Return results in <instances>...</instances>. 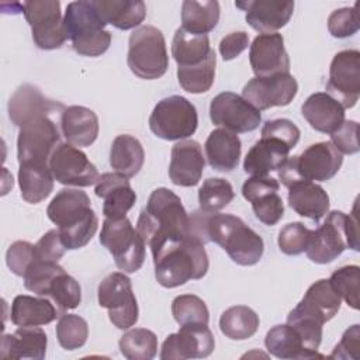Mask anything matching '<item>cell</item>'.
<instances>
[{
	"label": "cell",
	"mask_w": 360,
	"mask_h": 360,
	"mask_svg": "<svg viewBox=\"0 0 360 360\" xmlns=\"http://www.w3.org/2000/svg\"><path fill=\"white\" fill-rule=\"evenodd\" d=\"M48 218L58 226L66 249L86 246L98 228V218L89 195L79 188H62L46 208Z\"/></svg>",
	"instance_id": "cell-3"
},
{
	"label": "cell",
	"mask_w": 360,
	"mask_h": 360,
	"mask_svg": "<svg viewBox=\"0 0 360 360\" xmlns=\"http://www.w3.org/2000/svg\"><path fill=\"white\" fill-rule=\"evenodd\" d=\"M145 162L142 143L132 135H118L110 149V166L114 172L125 177H134L139 173Z\"/></svg>",
	"instance_id": "cell-35"
},
{
	"label": "cell",
	"mask_w": 360,
	"mask_h": 360,
	"mask_svg": "<svg viewBox=\"0 0 360 360\" xmlns=\"http://www.w3.org/2000/svg\"><path fill=\"white\" fill-rule=\"evenodd\" d=\"M66 246L62 242L60 233L58 229H51L41 236L35 243V256L39 260L45 262H59L66 252Z\"/></svg>",
	"instance_id": "cell-54"
},
{
	"label": "cell",
	"mask_w": 360,
	"mask_h": 360,
	"mask_svg": "<svg viewBox=\"0 0 360 360\" xmlns=\"http://www.w3.org/2000/svg\"><path fill=\"white\" fill-rule=\"evenodd\" d=\"M45 297H48L63 315L68 309H75L82 301L80 284L65 270L59 273L49 284Z\"/></svg>",
	"instance_id": "cell-41"
},
{
	"label": "cell",
	"mask_w": 360,
	"mask_h": 360,
	"mask_svg": "<svg viewBox=\"0 0 360 360\" xmlns=\"http://www.w3.org/2000/svg\"><path fill=\"white\" fill-rule=\"evenodd\" d=\"M249 62L256 77H269L290 72V58L284 38L278 32L259 34L249 49Z\"/></svg>",
	"instance_id": "cell-19"
},
{
	"label": "cell",
	"mask_w": 360,
	"mask_h": 360,
	"mask_svg": "<svg viewBox=\"0 0 360 360\" xmlns=\"http://www.w3.org/2000/svg\"><path fill=\"white\" fill-rule=\"evenodd\" d=\"M197 125V110L183 96L162 98L149 117L150 131L165 141H183L195 132Z\"/></svg>",
	"instance_id": "cell-11"
},
{
	"label": "cell",
	"mask_w": 360,
	"mask_h": 360,
	"mask_svg": "<svg viewBox=\"0 0 360 360\" xmlns=\"http://www.w3.org/2000/svg\"><path fill=\"white\" fill-rule=\"evenodd\" d=\"M214 335L205 323H187L181 325L179 332L165 339L160 359H202L208 357L214 352Z\"/></svg>",
	"instance_id": "cell-18"
},
{
	"label": "cell",
	"mask_w": 360,
	"mask_h": 360,
	"mask_svg": "<svg viewBox=\"0 0 360 360\" xmlns=\"http://www.w3.org/2000/svg\"><path fill=\"white\" fill-rule=\"evenodd\" d=\"M65 105L59 101L45 97L41 90L32 84L20 86L8 100V117L15 127H20L30 117L39 112L63 114Z\"/></svg>",
	"instance_id": "cell-23"
},
{
	"label": "cell",
	"mask_w": 360,
	"mask_h": 360,
	"mask_svg": "<svg viewBox=\"0 0 360 360\" xmlns=\"http://www.w3.org/2000/svg\"><path fill=\"white\" fill-rule=\"evenodd\" d=\"M53 174L49 163L22 162L18 169V184L21 197L28 204L44 201L53 190Z\"/></svg>",
	"instance_id": "cell-31"
},
{
	"label": "cell",
	"mask_w": 360,
	"mask_h": 360,
	"mask_svg": "<svg viewBox=\"0 0 360 360\" xmlns=\"http://www.w3.org/2000/svg\"><path fill=\"white\" fill-rule=\"evenodd\" d=\"M96 195L103 198V214L105 218H122L134 207L136 194L128 177L114 173H103L96 183Z\"/></svg>",
	"instance_id": "cell-22"
},
{
	"label": "cell",
	"mask_w": 360,
	"mask_h": 360,
	"mask_svg": "<svg viewBox=\"0 0 360 360\" xmlns=\"http://www.w3.org/2000/svg\"><path fill=\"white\" fill-rule=\"evenodd\" d=\"M356 207L352 215L342 211H330L322 225L311 229L309 242L305 249L308 259L318 264L333 262L345 249L359 250Z\"/></svg>",
	"instance_id": "cell-5"
},
{
	"label": "cell",
	"mask_w": 360,
	"mask_h": 360,
	"mask_svg": "<svg viewBox=\"0 0 360 360\" xmlns=\"http://www.w3.org/2000/svg\"><path fill=\"white\" fill-rule=\"evenodd\" d=\"M298 91V83L290 73L253 77L242 89V97L259 111L288 105Z\"/></svg>",
	"instance_id": "cell-17"
},
{
	"label": "cell",
	"mask_w": 360,
	"mask_h": 360,
	"mask_svg": "<svg viewBox=\"0 0 360 360\" xmlns=\"http://www.w3.org/2000/svg\"><path fill=\"white\" fill-rule=\"evenodd\" d=\"M62 114L39 112L25 120L18 128L17 158L22 162L49 163L53 150L62 143L60 118Z\"/></svg>",
	"instance_id": "cell-8"
},
{
	"label": "cell",
	"mask_w": 360,
	"mask_h": 360,
	"mask_svg": "<svg viewBox=\"0 0 360 360\" xmlns=\"http://www.w3.org/2000/svg\"><path fill=\"white\" fill-rule=\"evenodd\" d=\"M290 150L283 142L262 136L246 153L243 170L250 176H267L269 172L277 170L285 162Z\"/></svg>",
	"instance_id": "cell-29"
},
{
	"label": "cell",
	"mask_w": 360,
	"mask_h": 360,
	"mask_svg": "<svg viewBox=\"0 0 360 360\" xmlns=\"http://www.w3.org/2000/svg\"><path fill=\"white\" fill-rule=\"evenodd\" d=\"M302 117L318 132L333 134L345 122V108L326 91L311 94L301 107Z\"/></svg>",
	"instance_id": "cell-24"
},
{
	"label": "cell",
	"mask_w": 360,
	"mask_h": 360,
	"mask_svg": "<svg viewBox=\"0 0 360 360\" xmlns=\"http://www.w3.org/2000/svg\"><path fill=\"white\" fill-rule=\"evenodd\" d=\"M100 243L112 255L115 266L124 273L138 271L146 256V243L127 217L105 218Z\"/></svg>",
	"instance_id": "cell-10"
},
{
	"label": "cell",
	"mask_w": 360,
	"mask_h": 360,
	"mask_svg": "<svg viewBox=\"0 0 360 360\" xmlns=\"http://www.w3.org/2000/svg\"><path fill=\"white\" fill-rule=\"evenodd\" d=\"M96 112L83 105L66 107L60 117V131L68 143L76 148L90 146L98 136Z\"/></svg>",
	"instance_id": "cell-26"
},
{
	"label": "cell",
	"mask_w": 360,
	"mask_h": 360,
	"mask_svg": "<svg viewBox=\"0 0 360 360\" xmlns=\"http://www.w3.org/2000/svg\"><path fill=\"white\" fill-rule=\"evenodd\" d=\"M188 222L180 197L166 187H159L150 193L139 212L136 231L150 250H155L167 240L188 235Z\"/></svg>",
	"instance_id": "cell-2"
},
{
	"label": "cell",
	"mask_w": 360,
	"mask_h": 360,
	"mask_svg": "<svg viewBox=\"0 0 360 360\" xmlns=\"http://www.w3.org/2000/svg\"><path fill=\"white\" fill-rule=\"evenodd\" d=\"M360 28L357 4L353 7L338 8L328 17V30L335 38H347L354 35Z\"/></svg>",
	"instance_id": "cell-49"
},
{
	"label": "cell",
	"mask_w": 360,
	"mask_h": 360,
	"mask_svg": "<svg viewBox=\"0 0 360 360\" xmlns=\"http://www.w3.org/2000/svg\"><path fill=\"white\" fill-rule=\"evenodd\" d=\"M288 204L298 215L319 222L329 211V195L319 184L304 180L288 187Z\"/></svg>",
	"instance_id": "cell-30"
},
{
	"label": "cell",
	"mask_w": 360,
	"mask_h": 360,
	"mask_svg": "<svg viewBox=\"0 0 360 360\" xmlns=\"http://www.w3.org/2000/svg\"><path fill=\"white\" fill-rule=\"evenodd\" d=\"M211 51L208 35H195L187 32L181 27L176 30L172 42V56L179 68H187L202 62Z\"/></svg>",
	"instance_id": "cell-37"
},
{
	"label": "cell",
	"mask_w": 360,
	"mask_h": 360,
	"mask_svg": "<svg viewBox=\"0 0 360 360\" xmlns=\"http://www.w3.org/2000/svg\"><path fill=\"white\" fill-rule=\"evenodd\" d=\"M219 11L217 0H184L181 4V28L195 35H207L217 27Z\"/></svg>",
	"instance_id": "cell-36"
},
{
	"label": "cell",
	"mask_w": 360,
	"mask_h": 360,
	"mask_svg": "<svg viewBox=\"0 0 360 360\" xmlns=\"http://www.w3.org/2000/svg\"><path fill=\"white\" fill-rule=\"evenodd\" d=\"M215 65L217 56L215 52L211 53L200 63L187 66V68H177V80L183 90L191 94H201L211 89L215 79Z\"/></svg>",
	"instance_id": "cell-39"
},
{
	"label": "cell",
	"mask_w": 360,
	"mask_h": 360,
	"mask_svg": "<svg viewBox=\"0 0 360 360\" xmlns=\"http://www.w3.org/2000/svg\"><path fill=\"white\" fill-rule=\"evenodd\" d=\"M63 24L68 39H70L73 49L79 55L96 58L110 48L111 32L105 30L107 24L93 6V1L79 0L69 3Z\"/></svg>",
	"instance_id": "cell-6"
},
{
	"label": "cell",
	"mask_w": 360,
	"mask_h": 360,
	"mask_svg": "<svg viewBox=\"0 0 360 360\" xmlns=\"http://www.w3.org/2000/svg\"><path fill=\"white\" fill-rule=\"evenodd\" d=\"M22 13L31 27L32 39L39 49H58L68 39L58 0L25 1Z\"/></svg>",
	"instance_id": "cell-13"
},
{
	"label": "cell",
	"mask_w": 360,
	"mask_h": 360,
	"mask_svg": "<svg viewBox=\"0 0 360 360\" xmlns=\"http://www.w3.org/2000/svg\"><path fill=\"white\" fill-rule=\"evenodd\" d=\"M56 338L65 350L80 349L89 338L87 321L76 314L60 315L56 325Z\"/></svg>",
	"instance_id": "cell-43"
},
{
	"label": "cell",
	"mask_w": 360,
	"mask_h": 360,
	"mask_svg": "<svg viewBox=\"0 0 360 360\" xmlns=\"http://www.w3.org/2000/svg\"><path fill=\"white\" fill-rule=\"evenodd\" d=\"M63 270L65 269L56 262H45L35 257L22 276L24 287L38 295L45 297L51 281Z\"/></svg>",
	"instance_id": "cell-46"
},
{
	"label": "cell",
	"mask_w": 360,
	"mask_h": 360,
	"mask_svg": "<svg viewBox=\"0 0 360 360\" xmlns=\"http://www.w3.org/2000/svg\"><path fill=\"white\" fill-rule=\"evenodd\" d=\"M329 283L336 291V294L343 300L350 308L359 309V284H360V267L356 264L342 266L335 270Z\"/></svg>",
	"instance_id": "cell-44"
},
{
	"label": "cell",
	"mask_w": 360,
	"mask_h": 360,
	"mask_svg": "<svg viewBox=\"0 0 360 360\" xmlns=\"http://www.w3.org/2000/svg\"><path fill=\"white\" fill-rule=\"evenodd\" d=\"M235 197L232 184L221 177H210L204 180L198 190L200 210L215 214L225 208Z\"/></svg>",
	"instance_id": "cell-42"
},
{
	"label": "cell",
	"mask_w": 360,
	"mask_h": 360,
	"mask_svg": "<svg viewBox=\"0 0 360 360\" xmlns=\"http://www.w3.org/2000/svg\"><path fill=\"white\" fill-rule=\"evenodd\" d=\"M56 305L48 298L17 295L11 304L10 318L15 326H41L59 316Z\"/></svg>",
	"instance_id": "cell-33"
},
{
	"label": "cell",
	"mask_w": 360,
	"mask_h": 360,
	"mask_svg": "<svg viewBox=\"0 0 360 360\" xmlns=\"http://www.w3.org/2000/svg\"><path fill=\"white\" fill-rule=\"evenodd\" d=\"M311 229L301 222H290L278 232L277 243L280 250L288 256H297L305 252L309 242Z\"/></svg>",
	"instance_id": "cell-47"
},
{
	"label": "cell",
	"mask_w": 360,
	"mask_h": 360,
	"mask_svg": "<svg viewBox=\"0 0 360 360\" xmlns=\"http://www.w3.org/2000/svg\"><path fill=\"white\" fill-rule=\"evenodd\" d=\"M256 218L264 225H276L284 215V204L278 191L266 193L250 201Z\"/></svg>",
	"instance_id": "cell-50"
},
{
	"label": "cell",
	"mask_w": 360,
	"mask_h": 360,
	"mask_svg": "<svg viewBox=\"0 0 360 360\" xmlns=\"http://www.w3.org/2000/svg\"><path fill=\"white\" fill-rule=\"evenodd\" d=\"M205 166L202 148L197 141H179L172 148L169 177L173 184L181 187L197 186Z\"/></svg>",
	"instance_id": "cell-20"
},
{
	"label": "cell",
	"mask_w": 360,
	"mask_h": 360,
	"mask_svg": "<svg viewBox=\"0 0 360 360\" xmlns=\"http://www.w3.org/2000/svg\"><path fill=\"white\" fill-rule=\"evenodd\" d=\"M105 21L118 30L138 27L146 17V6L141 0H91Z\"/></svg>",
	"instance_id": "cell-34"
},
{
	"label": "cell",
	"mask_w": 360,
	"mask_h": 360,
	"mask_svg": "<svg viewBox=\"0 0 360 360\" xmlns=\"http://www.w3.org/2000/svg\"><path fill=\"white\" fill-rule=\"evenodd\" d=\"M210 118L214 125L235 134L255 131L262 122L260 111L232 91H222L211 100Z\"/></svg>",
	"instance_id": "cell-14"
},
{
	"label": "cell",
	"mask_w": 360,
	"mask_h": 360,
	"mask_svg": "<svg viewBox=\"0 0 360 360\" xmlns=\"http://www.w3.org/2000/svg\"><path fill=\"white\" fill-rule=\"evenodd\" d=\"M326 93L343 108L356 105L360 96V52L357 49H345L333 56Z\"/></svg>",
	"instance_id": "cell-15"
},
{
	"label": "cell",
	"mask_w": 360,
	"mask_h": 360,
	"mask_svg": "<svg viewBox=\"0 0 360 360\" xmlns=\"http://www.w3.org/2000/svg\"><path fill=\"white\" fill-rule=\"evenodd\" d=\"M340 304L342 300L330 285L329 280L321 278L309 285L305 295L292 311L325 323L339 312Z\"/></svg>",
	"instance_id": "cell-27"
},
{
	"label": "cell",
	"mask_w": 360,
	"mask_h": 360,
	"mask_svg": "<svg viewBox=\"0 0 360 360\" xmlns=\"http://www.w3.org/2000/svg\"><path fill=\"white\" fill-rule=\"evenodd\" d=\"M53 179L65 186L89 187L97 183L100 174L97 167L89 160L87 155L79 148L62 142L49 159Z\"/></svg>",
	"instance_id": "cell-16"
},
{
	"label": "cell",
	"mask_w": 360,
	"mask_h": 360,
	"mask_svg": "<svg viewBox=\"0 0 360 360\" xmlns=\"http://www.w3.org/2000/svg\"><path fill=\"white\" fill-rule=\"evenodd\" d=\"M155 277L165 288H174L190 280H200L208 271V255L204 243L186 235L167 240L152 250Z\"/></svg>",
	"instance_id": "cell-1"
},
{
	"label": "cell",
	"mask_w": 360,
	"mask_h": 360,
	"mask_svg": "<svg viewBox=\"0 0 360 360\" xmlns=\"http://www.w3.org/2000/svg\"><path fill=\"white\" fill-rule=\"evenodd\" d=\"M48 336L38 326H18L14 333L1 338V359L42 360L46 353Z\"/></svg>",
	"instance_id": "cell-25"
},
{
	"label": "cell",
	"mask_w": 360,
	"mask_h": 360,
	"mask_svg": "<svg viewBox=\"0 0 360 360\" xmlns=\"http://www.w3.org/2000/svg\"><path fill=\"white\" fill-rule=\"evenodd\" d=\"M35 245L27 240H17L10 245L6 253V263L11 273L22 277L28 266L35 260Z\"/></svg>",
	"instance_id": "cell-51"
},
{
	"label": "cell",
	"mask_w": 360,
	"mask_h": 360,
	"mask_svg": "<svg viewBox=\"0 0 360 360\" xmlns=\"http://www.w3.org/2000/svg\"><path fill=\"white\" fill-rule=\"evenodd\" d=\"M287 323H290L297 330L304 346L308 350L318 352V347L322 340L323 323H321L319 321H316L311 316L298 314L295 311H290V314L287 316Z\"/></svg>",
	"instance_id": "cell-48"
},
{
	"label": "cell",
	"mask_w": 360,
	"mask_h": 360,
	"mask_svg": "<svg viewBox=\"0 0 360 360\" xmlns=\"http://www.w3.org/2000/svg\"><path fill=\"white\" fill-rule=\"evenodd\" d=\"M118 346L128 360H150L158 353V338L149 329L135 328L121 336Z\"/></svg>",
	"instance_id": "cell-40"
},
{
	"label": "cell",
	"mask_w": 360,
	"mask_h": 360,
	"mask_svg": "<svg viewBox=\"0 0 360 360\" xmlns=\"http://www.w3.org/2000/svg\"><path fill=\"white\" fill-rule=\"evenodd\" d=\"M98 305L108 311L111 323L118 329H128L138 322V302L132 291L131 278L122 271L108 274L97 288Z\"/></svg>",
	"instance_id": "cell-12"
},
{
	"label": "cell",
	"mask_w": 360,
	"mask_h": 360,
	"mask_svg": "<svg viewBox=\"0 0 360 360\" xmlns=\"http://www.w3.org/2000/svg\"><path fill=\"white\" fill-rule=\"evenodd\" d=\"M330 142L343 155L357 153L359 146V124L356 121H346L330 134Z\"/></svg>",
	"instance_id": "cell-53"
},
{
	"label": "cell",
	"mask_w": 360,
	"mask_h": 360,
	"mask_svg": "<svg viewBox=\"0 0 360 360\" xmlns=\"http://www.w3.org/2000/svg\"><path fill=\"white\" fill-rule=\"evenodd\" d=\"M280 184L270 176H250L242 186V195L250 202L262 194L278 191Z\"/></svg>",
	"instance_id": "cell-56"
},
{
	"label": "cell",
	"mask_w": 360,
	"mask_h": 360,
	"mask_svg": "<svg viewBox=\"0 0 360 360\" xmlns=\"http://www.w3.org/2000/svg\"><path fill=\"white\" fill-rule=\"evenodd\" d=\"M259 315L246 305H235L225 309L219 318L221 332L232 340L252 338L259 329Z\"/></svg>",
	"instance_id": "cell-38"
},
{
	"label": "cell",
	"mask_w": 360,
	"mask_h": 360,
	"mask_svg": "<svg viewBox=\"0 0 360 360\" xmlns=\"http://www.w3.org/2000/svg\"><path fill=\"white\" fill-rule=\"evenodd\" d=\"M246 11V22L262 34H271L283 28L294 13V1L281 0H246L235 1Z\"/></svg>",
	"instance_id": "cell-21"
},
{
	"label": "cell",
	"mask_w": 360,
	"mask_h": 360,
	"mask_svg": "<svg viewBox=\"0 0 360 360\" xmlns=\"http://www.w3.org/2000/svg\"><path fill=\"white\" fill-rule=\"evenodd\" d=\"M264 345L270 354L283 360H307L323 357L318 352L308 350L297 330L290 323L273 326L266 333Z\"/></svg>",
	"instance_id": "cell-32"
},
{
	"label": "cell",
	"mask_w": 360,
	"mask_h": 360,
	"mask_svg": "<svg viewBox=\"0 0 360 360\" xmlns=\"http://www.w3.org/2000/svg\"><path fill=\"white\" fill-rule=\"evenodd\" d=\"M249 45V35L245 31H235L225 35L219 42V53L224 60L238 58Z\"/></svg>",
	"instance_id": "cell-57"
},
{
	"label": "cell",
	"mask_w": 360,
	"mask_h": 360,
	"mask_svg": "<svg viewBox=\"0 0 360 360\" xmlns=\"http://www.w3.org/2000/svg\"><path fill=\"white\" fill-rule=\"evenodd\" d=\"M343 155L330 141L309 145L301 155L287 158L277 169L280 181L288 188L298 181H326L340 169Z\"/></svg>",
	"instance_id": "cell-7"
},
{
	"label": "cell",
	"mask_w": 360,
	"mask_h": 360,
	"mask_svg": "<svg viewBox=\"0 0 360 360\" xmlns=\"http://www.w3.org/2000/svg\"><path fill=\"white\" fill-rule=\"evenodd\" d=\"M210 242L219 245L240 266L256 264L264 252V242L242 218L232 214H210L207 221Z\"/></svg>",
	"instance_id": "cell-4"
},
{
	"label": "cell",
	"mask_w": 360,
	"mask_h": 360,
	"mask_svg": "<svg viewBox=\"0 0 360 360\" xmlns=\"http://www.w3.org/2000/svg\"><path fill=\"white\" fill-rule=\"evenodd\" d=\"M128 66L139 79L162 77L169 68L166 41L160 30L153 25L138 27L128 41Z\"/></svg>",
	"instance_id": "cell-9"
},
{
	"label": "cell",
	"mask_w": 360,
	"mask_h": 360,
	"mask_svg": "<svg viewBox=\"0 0 360 360\" xmlns=\"http://www.w3.org/2000/svg\"><path fill=\"white\" fill-rule=\"evenodd\" d=\"M300 128L287 118H277V120H269L264 122L262 128V136L274 138L284 145H287L290 149L295 148V145L300 141Z\"/></svg>",
	"instance_id": "cell-52"
},
{
	"label": "cell",
	"mask_w": 360,
	"mask_h": 360,
	"mask_svg": "<svg viewBox=\"0 0 360 360\" xmlns=\"http://www.w3.org/2000/svg\"><path fill=\"white\" fill-rule=\"evenodd\" d=\"M204 149L208 165L214 170L232 172L239 163L242 145L235 132L217 128L210 132Z\"/></svg>",
	"instance_id": "cell-28"
},
{
	"label": "cell",
	"mask_w": 360,
	"mask_h": 360,
	"mask_svg": "<svg viewBox=\"0 0 360 360\" xmlns=\"http://www.w3.org/2000/svg\"><path fill=\"white\" fill-rule=\"evenodd\" d=\"M360 357V325H353L345 330L340 342L335 346L329 359L359 360Z\"/></svg>",
	"instance_id": "cell-55"
},
{
	"label": "cell",
	"mask_w": 360,
	"mask_h": 360,
	"mask_svg": "<svg viewBox=\"0 0 360 360\" xmlns=\"http://www.w3.org/2000/svg\"><path fill=\"white\" fill-rule=\"evenodd\" d=\"M172 314L179 325L205 323L208 325L210 312L205 302L194 294H181L172 301Z\"/></svg>",
	"instance_id": "cell-45"
}]
</instances>
